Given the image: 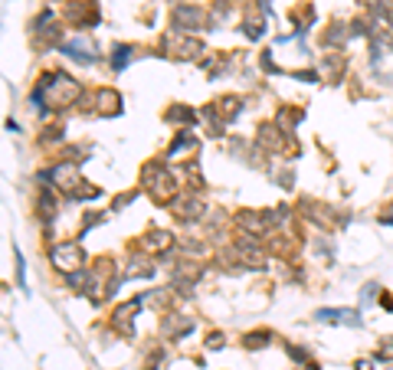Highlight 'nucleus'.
Returning <instances> with one entry per match:
<instances>
[{
    "label": "nucleus",
    "instance_id": "obj_1",
    "mask_svg": "<svg viewBox=\"0 0 393 370\" xmlns=\"http://www.w3.org/2000/svg\"><path fill=\"white\" fill-rule=\"evenodd\" d=\"M79 95H82V89L72 76H66V72H47L43 82L36 85L33 105H43V108H69Z\"/></svg>",
    "mask_w": 393,
    "mask_h": 370
},
{
    "label": "nucleus",
    "instance_id": "obj_2",
    "mask_svg": "<svg viewBox=\"0 0 393 370\" xmlns=\"http://www.w3.org/2000/svg\"><path fill=\"white\" fill-rule=\"evenodd\" d=\"M141 180H144V187H148V190H151V194H154L158 200H171L174 190H177L171 171H167L164 164H148V167L141 171Z\"/></svg>",
    "mask_w": 393,
    "mask_h": 370
},
{
    "label": "nucleus",
    "instance_id": "obj_3",
    "mask_svg": "<svg viewBox=\"0 0 393 370\" xmlns=\"http://www.w3.org/2000/svg\"><path fill=\"white\" fill-rule=\"evenodd\" d=\"M49 259H53V266L62 269V272H79V269H85V253H82V246H79V243L53 246Z\"/></svg>",
    "mask_w": 393,
    "mask_h": 370
},
{
    "label": "nucleus",
    "instance_id": "obj_4",
    "mask_svg": "<svg viewBox=\"0 0 393 370\" xmlns=\"http://www.w3.org/2000/svg\"><path fill=\"white\" fill-rule=\"evenodd\" d=\"M171 24L177 33H194V30H200V24H203V10H200V7H190V3H181V7L171 10Z\"/></svg>",
    "mask_w": 393,
    "mask_h": 370
},
{
    "label": "nucleus",
    "instance_id": "obj_5",
    "mask_svg": "<svg viewBox=\"0 0 393 370\" xmlns=\"http://www.w3.org/2000/svg\"><path fill=\"white\" fill-rule=\"evenodd\" d=\"M315 318L321 324H354V328L360 324V314L351 312V308H321Z\"/></svg>",
    "mask_w": 393,
    "mask_h": 370
},
{
    "label": "nucleus",
    "instance_id": "obj_6",
    "mask_svg": "<svg viewBox=\"0 0 393 370\" xmlns=\"http://www.w3.org/2000/svg\"><path fill=\"white\" fill-rule=\"evenodd\" d=\"M164 43H167V49H174V53H177V59H194L196 53H200V43H196V40H187L184 33L167 36Z\"/></svg>",
    "mask_w": 393,
    "mask_h": 370
},
{
    "label": "nucleus",
    "instance_id": "obj_7",
    "mask_svg": "<svg viewBox=\"0 0 393 370\" xmlns=\"http://www.w3.org/2000/svg\"><path fill=\"white\" fill-rule=\"evenodd\" d=\"M62 53H69L76 62H89V59H95V43H89V40H69L62 47Z\"/></svg>",
    "mask_w": 393,
    "mask_h": 370
},
{
    "label": "nucleus",
    "instance_id": "obj_8",
    "mask_svg": "<svg viewBox=\"0 0 393 370\" xmlns=\"http://www.w3.org/2000/svg\"><path fill=\"white\" fill-rule=\"evenodd\" d=\"M171 233H164V230H154L148 236V239H144V249H148V253H164V249H171Z\"/></svg>",
    "mask_w": 393,
    "mask_h": 370
},
{
    "label": "nucleus",
    "instance_id": "obj_9",
    "mask_svg": "<svg viewBox=\"0 0 393 370\" xmlns=\"http://www.w3.org/2000/svg\"><path fill=\"white\" fill-rule=\"evenodd\" d=\"M266 217H259V213H249V210H243V213H240V226H243V230H253V233H262L266 230Z\"/></svg>",
    "mask_w": 393,
    "mask_h": 370
},
{
    "label": "nucleus",
    "instance_id": "obj_10",
    "mask_svg": "<svg viewBox=\"0 0 393 370\" xmlns=\"http://www.w3.org/2000/svg\"><path fill=\"white\" fill-rule=\"evenodd\" d=\"M174 210H184V213H181V217H184V220H190V217H200V210H203V203H200V200H174Z\"/></svg>",
    "mask_w": 393,
    "mask_h": 370
},
{
    "label": "nucleus",
    "instance_id": "obj_11",
    "mask_svg": "<svg viewBox=\"0 0 393 370\" xmlns=\"http://www.w3.org/2000/svg\"><path fill=\"white\" fill-rule=\"evenodd\" d=\"M194 112L187 108V105H174L171 112H167V121H177V125H187V121H194Z\"/></svg>",
    "mask_w": 393,
    "mask_h": 370
},
{
    "label": "nucleus",
    "instance_id": "obj_12",
    "mask_svg": "<svg viewBox=\"0 0 393 370\" xmlns=\"http://www.w3.org/2000/svg\"><path fill=\"white\" fill-rule=\"evenodd\" d=\"M131 53H135L131 47H115V53H112V66H115V69L122 72V69L128 66V62H131Z\"/></svg>",
    "mask_w": 393,
    "mask_h": 370
},
{
    "label": "nucleus",
    "instance_id": "obj_13",
    "mask_svg": "<svg viewBox=\"0 0 393 370\" xmlns=\"http://www.w3.org/2000/svg\"><path fill=\"white\" fill-rule=\"evenodd\" d=\"M243 341H246V347H266V341H272V335H269V331H253V335H246Z\"/></svg>",
    "mask_w": 393,
    "mask_h": 370
},
{
    "label": "nucleus",
    "instance_id": "obj_14",
    "mask_svg": "<svg viewBox=\"0 0 393 370\" xmlns=\"http://www.w3.org/2000/svg\"><path fill=\"white\" fill-rule=\"evenodd\" d=\"M341 26H331V33H324V47H341L344 43V33H337Z\"/></svg>",
    "mask_w": 393,
    "mask_h": 370
},
{
    "label": "nucleus",
    "instance_id": "obj_15",
    "mask_svg": "<svg viewBox=\"0 0 393 370\" xmlns=\"http://www.w3.org/2000/svg\"><path fill=\"white\" fill-rule=\"evenodd\" d=\"M220 341H223V337H220V335H210V337H207V344H210V347H223V344H220Z\"/></svg>",
    "mask_w": 393,
    "mask_h": 370
}]
</instances>
